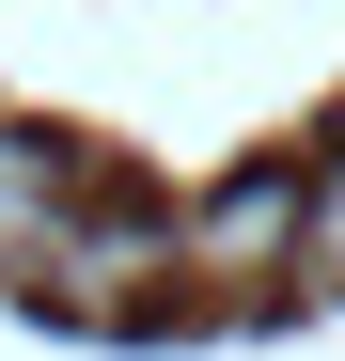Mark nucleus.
<instances>
[{"instance_id": "20e7f679", "label": "nucleus", "mask_w": 345, "mask_h": 361, "mask_svg": "<svg viewBox=\"0 0 345 361\" xmlns=\"http://www.w3.org/2000/svg\"><path fill=\"white\" fill-rule=\"evenodd\" d=\"M299 283H314V298H345V157H330V173H299Z\"/></svg>"}, {"instance_id": "7ed1b4c3", "label": "nucleus", "mask_w": 345, "mask_h": 361, "mask_svg": "<svg viewBox=\"0 0 345 361\" xmlns=\"http://www.w3.org/2000/svg\"><path fill=\"white\" fill-rule=\"evenodd\" d=\"M63 220H79V157L47 126H0V267H32Z\"/></svg>"}, {"instance_id": "f03ea898", "label": "nucleus", "mask_w": 345, "mask_h": 361, "mask_svg": "<svg viewBox=\"0 0 345 361\" xmlns=\"http://www.w3.org/2000/svg\"><path fill=\"white\" fill-rule=\"evenodd\" d=\"M32 298L47 314H79V330H126L172 298V220H63L32 252Z\"/></svg>"}, {"instance_id": "f257e3e1", "label": "nucleus", "mask_w": 345, "mask_h": 361, "mask_svg": "<svg viewBox=\"0 0 345 361\" xmlns=\"http://www.w3.org/2000/svg\"><path fill=\"white\" fill-rule=\"evenodd\" d=\"M172 283L204 298H251V283H299V173H236L172 220Z\"/></svg>"}]
</instances>
